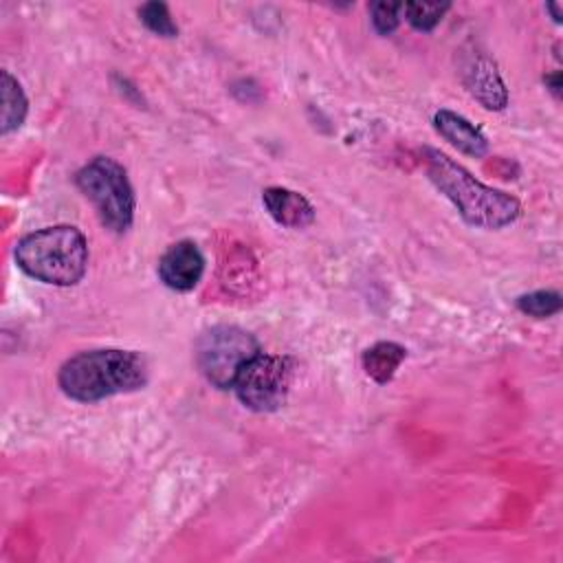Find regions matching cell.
<instances>
[{
  "instance_id": "1",
  "label": "cell",
  "mask_w": 563,
  "mask_h": 563,
  "mask_svg": "<svg viewBox=\"0 0 563 563\" xmlns=\"http://www.w3.org/2000/svg\"><path fill=\"white\" fill-rule=\"evenodd\" d=\"M424 169L429 180L473 227L501 229L519 218V200L506 191L479 183L468 169L435 147H424Z\"/></svg>"
},
{
  "instance_id": "2",
  "label": "cell",
  "mask_w": 563,
  "mask_h": 563,
  "mask_svg": "<svg viewBox=\"0 0 563 563\" xmlns=\"http://www.w3.org/2000/svg\"><path fill=\"white\" fill-rule=\"evenodd\" d=\"M57 380L68 398L95 402L143 387L147 363L130 350H90L68 358Z\"/></svg>"
},
{
  "instance_id": "3",
  "label": "cell",
  "mask_w": 563,
  "mask_h": 563,
  "mask_svg": "<svg viewBox=\"0 0 563 563\" xmlns=\"http://www.w3.org/2000/svg\"><path fill=\"white\" fill-rule=\"evenodd\" d=\"M15 262L29 277L37 282L73 286L86 275L88 242L77 227H44L18 242Z\"/></svg>"
},
{
  "instance_id": "4",
  "label": "cell",
  "mask_w": 563,
  "mask_h": 563,
  "mask_svg": "<svg viewBox=\"0 0 563 563\" xmlns=\"http://www.w3.org/2000/svg\"><path fill=\"white\" fill-rule=\"evenodd\" d=\"M77 187L92 202L106 229L125 233L134 220V189L125 169L108 156L86 163L77 176Z\"/></svg>"
},
{
  "instance_id": "5",
  "label": "cell",
  "mask_w": 563,
  "mask_h": 563,
  "mask_svg": "<svg viewBox=\"0 0 563 563\" xmlns=\"http://www.w3.org/2000/svg\"><path fill=\"white\" fill-rule=\"evenodd\" d=\"M257 352L260 345L251 332L238 325H213L196 343V363L213 387L227 389Z\"/></svg>"
},
{
  "instance_id": "6",
  "label": "cell",
  "mask_w": 563,
  "mask_h": 563,
  "mask_svg": "<svg viewBox=\"0 0 563 563\" xmlns=\"http://www.w3.org/2000/svg\"><path fill=\"white\" fill-rule=\"evenodd\" d=\"M292 380V361L279 354L257 352L235 376L233 389L240 402L253 411H275L284 405Z\"/></svg>"
},
{
  "instance_id": "7",
  "label": "cell",
  "mask_w": 563,
  "mask_h": 563,
  "mask_svg": "<svg viewBox=\"0 0 563 563\" xmlns=\"http://www.w3.org/2000/svg\"><path fill=\"white\" fill-rule=\"evenodd\" d=\"M462 81L466 90L488 110H504L508 103V90L495 62L479 51H473L462 62Z\"/></svg>"
},
{
  "instance_id": "8",
  "label": "cell",
  "mask_w": 563,
  "mask_h": 563,
  "mask_svg": "<svg viewBox=\"0 0 563 563\" xmlns=\"http://www.w3.org/2000/svg\"><path fill=\"white\" fill-rule=\"evenodd\" d=\"M202 273H205V257L191 240H180L172 244L158 260L161 282L176 292L194 290Z\"/></svg>"
},
{
  "instance_id": "9",
  "label": "cell",
  "mask_w": 563,
  "mask_h": 563,
  "mask_svg": "<svg viewBox=\"0 0 563 563\" xmlns=\"http://www.w3.org/2000/svg\"><path fill=\"white\" fill-rule=\"evenodd\" d=\"M262 202L268 216L288 229H303L314 220V207L306 196L286 187H266L262 191Z\"/></svg>"
},
{
  "instance_id": "10",
  "label": "cell",
  "mask_w": 563,
  "mask_h": 563,
  "mask_svg": "<svg viewBox=\"0 0 563 563\" xmlns=\"http://www.w3.org/2000/svg\"><path fill=\"white\" fill-rule=\"evenodd\" d=\"M433 125L442 139L468 156H484L488 152L486 136L462 114L451 110H438L433 114Z\"/></svg>"
},
{
  "instance_id": "11",
  "label": "cell",
  "mask_w": 563,
  "mask_h": 563,
  "mask_svg": "<svg viewBox=\"0 0 563 563\" xmlns=\"http://www.w3.org/2000/svg\"><path fill=\"white\" fill-rule=\"evenodd\" d=\"M405 356H407V350L402 345H398L394 341H378L363 352L361 363H363L365 374L374 383L385 385L394 378V374L400 367V363L405 361Z\"/></svg>"
},
{
  "instance_id": "12",
  "label": "cell",
  "mask_w": 563,
  "mask_h": 563,
  "mask_svg": "<svg viewBox=\"0 0 563 563\" xmlns=\"http://www.w3.org/2000/svg\"><path fill=\"white\" fill-rule=\"evenodd\" d=\"M26 110L29 101L20 81L9 70H2V134L18 130L26 119Z\"/></svg>"
},
{
  "instance_id": "13",
  "label": "cell",
  "mask_w": 563,
  "mask_h": 563,
  "mask_svg": "<svg viewBox=\"0 0 563 563\" xmlns=\"http://www.w3.org/2000/svg\"><path fill=\"white\" fill-rule=\"evenodd\" d=\"M449 11L446 2H405L402 13L405 20L416 29V31H433L442 15Z\"/></svg>"
},
{
  "instance_id": "14",
  "label": "cell",
  "mask_w": 563,
  "mask_h": 563,
  "mask_svg": "<svg viewBox=\"0 0 563 563\" xmlns=\"http://www.w3.org/2000/svg\"><path fill=\"white\" fill-rule=\"evenodd\" d=\"M561 295L556 290H534L528 295H521L517 299V308L534 319H545L552 317L561 310Z\"/></svg>"
},
{
  "instance_id": "15",
  "label": "cell",
  "mask_w": 563,
  "mask_h": 563,
  "mask_svg": "<svg viewBox=\"0 0 563 563\" xmlns=\"http://www.w3.org/2000/svg\"><path fill=\"white\" fill-rule=\"evenodd\" d=\"M139 18L158 37H176L178 35V26L172 20L167 4H163V2H145L139 9Z\"/></svg>"
},
{
  "instance_id": "16",
  "label": "cell",
  "mask_w": 563,
  "mask_h": 563,
  "mask_svg": "<svg viewBox=\"0 0 563 563\" xmlns=\"http://www.w3.org/2000/svg\"><path fill=\"white\" fill-rule=\"evenodd\" d=\"M369 13H372V24L380 35H389L398 29L400 24V13H402V4H391V2H374L369 4Z\"/></svg>"
},
{
  "instance_id": "17",
  "label": "cell",
  "mask_w": 563,
  "mask_h": 563,
  "mask_svg": "<svg viewBox=\"0 0 563 563\" xmlns=\"http://www.w3.org/2000/svg\"><path fill=\"white\" fill-rule=\"evenodd\" d=\"M545 84L550 86V90H552L556 97L561 95V73H559V70L552 73V75H548V77H545Z\"/></svg>"
},
{
  "instance_id": "18",
  "label": "cell",
  "mask_w": 563,
  "mask_h": 563,
  "mask_svg": "<svg viewBox=\"0 0 563 563\" xmlns=\"http://www.w3.org/2000/svg\"><path fill=\"white\" fill-rule=\"evenodd\" d=\"M548 11H552V18H554L556 22H561V18H563V15H561V9H559V4H556V2H550V4H548Z\"/></svg>"
}]
</instances>
